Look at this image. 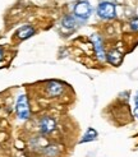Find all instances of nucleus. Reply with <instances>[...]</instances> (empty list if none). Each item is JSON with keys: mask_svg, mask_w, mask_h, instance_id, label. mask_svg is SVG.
<instances>
[{"mask_svg": "<svg viewBox=\"0 0 138 157\" xmlns=\"http://www.w3.org/2000/svg\"><path fill=\"white\" fill-rule=\"evenodd\" d=\"M15 111L21 120H28L31 115V110L28 105V100L25 95H21L17 100V105H15Z\"/></svg>", "mask_w": 138, "mask_h": 157, "instance_id": "f257e3e1", "label": "nucleus"}, {"mask_svg": "<svg viewBox=\"0 0 138 157\" xmlns=\"http://www.w3.org/2000/svg\"><path fill=\"white\" fill-rule=\"evenodd\" d=\"M91 13H92V6L86 0L78 2L74 6V15L82 21H86L87 18H90Z\"/></svg>", "mask_w": 138, "mask_h": 157, "instance_id": "f03ea898", "label": "nucleus"}, {"mask_svg": "<svg viewBox=\"0 0 138 157\" xmlns=\"http://www.w3.org/2000/svg\"><path fill=\"white\" fill-rule=\"evenodd\" d=\"M97 14L102 19H113L115 17V5L110 2H102L98 4Z\"/></svg>", "mask_w": 138, "mask_h": 157, "instance_id": "7ed1b4c3", "label": "nucleus"}, {"mask_svg": "<svg viewBox=\"0 0 138 157\" xmlns=\"http://www.w3.org/2000/svg\"><path fill=\"white\" fill-rule=\"evenodd\" d=\"M56 128V121L55 119H52L50 116H44L38 123V130L42 136H48L50 133H52Z\"/></svg>", "mask_w": 138, "mask_h": 157, "instance_id": "20e7f679", "label": "nucleus"}, {"mask_svg": "<svg viewBox=\"0 0 138 157\" xmlns=\"http://www.w3.org/2000/svg\"><path fill=\"white\" fill-rule=\"evenodd\" d=\"M91 41L92 44H94V49H95V54H96V56L98 60H106V54L104 51V48H102V40H101V37H100L98 35H92L91 37Z\"/></svg>", "mask_w": 138, "mask_h": 157, "instance_id": "39448f33", "label": "nucleus"}, {"mask_svg": "<svg viewBox=\"0 0 138 157\" xmlns=\"http://www.w3.org/2000/svg\"><path fill=\"white\" fill-rule=\"evenodd\" d=\"M63 91H64V86L60 82L51 81L46 84V93H48L50 97H58L63 93Z\"/></svg>", "mask_w": 138, "mask_h": 157, "instance_id": "423d86ee", "label": "nucleus"}, {"mask_svg": "<svg viewBox=\"0 0 138 157\" xmlns=\"http://www.w3.org/2000/svg\"><path fill=\"white\" fill-rule=\"evenodd\" d=\"M106 60L109 61L111 65H114V67H118V65H120V64H121L123 55H121V52H120L119 50H117V49H113V50H110L109 52L106 54Z\"/></svg>", "mask_w": 138, "mask_h": 157, "instance_id": "0eeeda50", "label": "nucleus"}, {"mask_svg": "<svg viewBox=\"0 0 138 157\" xmlns=\"http://www.w3.org/2000/svg\"><path fill=\"white\" fill-rule=\"evenodd\" d=\"M33 35H35V28L32 26H23L17 31V33H15V36H17L19 40H26V38H29Z\"/></svg>", "mask_w": 138, "mask_h": 157, "instance_id": "6e6552de", "label": "nucleus"}, {"mask_svg": "<svg viewBox=\"0 0 138 157\" xmlns=\"http://www.w3.org/2000/svg\"><path fill=\"white\" fill-rule=\"evenodd\" d=\"M41 152L46 157H56L59 155V147L56 144H46Z\"/></svg>", "mask_w": 138, "mask_h": 157, "instance_id": "1a4fd4ad", "label": "nucleus"}, {"mask_svg": "<svg viewBox=\"0 0 138 157\" xmlns=\"http://www.w3.org/2000/svg\"><path fill=\"white\" fill-rule=\"evenodd\" d=\"M29 147L32 148L33 151H42V148H44L45 146L42 144V139H41L40 137H36V138H33V139L29 142Z\"/></svg>", "mask_w": 138, "mask_h": 157, "instance_id": "9d476101", "label": "nucleus"}, {"mask_svg": "<svg viewBox=\"0 0 138 157\" xmlns=\"http://www.w3.org/2000/svg\"><path fill=\"white\" fill-rule=\"evenodd\" d=\"M61 25H63L64 28L72 29L75 26V21H74V18L72 17V15H65V17L63 18V21H61Z\"/></svg>", "mask_w": 138, "mask_h": 157, "instance_id": "9b49d317", "label": "nucleus"}, {"mask_svg": "<svg viewBox=\"0 0 138 157\" xmlns=\"http://www.w3.org/2000/svg\"><path fill=\"white\" fill-rule=\"evenodd\" d=\"M97 137V132L94 129V128H90L86 134H84V138L82 139V142H91V140H95Z\"/></svg>", "mask_w": 138, "mask_h": 157, "instance_id": "f8f14e48", "label": "nucleus"}, {"mask_svg": "<svg viewBox=\"0 0 138 157\" xmlns=\"http://www.w3.org/2000/svg\"><path fill=\"white\" fill-rule=\"evenodd\" d=\"M130 26V29L132 31H138V18H133L129 23Z\"/></svg>", "mask_w": 138, "mask_h": 157, "instance_id": "ddd939ff", "label": "nucleus"}, {"mask_svg": "<svg viewBox=\"0 0 138 157\" xmlns=\"http://www.w3.org/2000/svg\"><path fill=\"white\" fill-rule=\"evenodd\" d=\"M3 58H4V50H3V48H0V61L3 60Z\"/></svg>", "mask_w": 138, "mask_h": 157, "instance_id": "4468645a", "label": "nucleus"}, {"mask_svg": "<svg viewBox=\"0 0 138 157\" xmlns=\"http://www.w3.org/2000/svg\"><path fill=\"white\" fill-rule=\"evenodd\" d=\"M134 102H136V105H137V107H138V92H137V95H136V98H134Z\"/></svg>", "mask_w": 138, "mask_h": 157, "instance_id": "2eb2a0df", "label": "nucleus"}, {"mask_svg": "<svg viewBox=\"0 0 138 157\" xmlns=\"http://www.w3.org/2000/svg\"><path fill=\"white\" fill-rule=\"evenodd\" d=\"M134 116H136V117H138V107H136V109H134Z\"/></svg>", "mask_w": 138, "mask_h": 157, "instance_id": "dca6fc26", "label": "nucleus"}]
</instances>
